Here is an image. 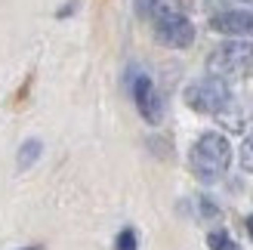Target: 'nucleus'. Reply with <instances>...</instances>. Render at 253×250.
I'll use <instances>...</instances> for the list:
<instances>
[{
    "mask_svg": "<svg viewBox=\"0 0 253 250\" xmlns=\"http://www.w3.org/2000/svg\"><path fill=\"white\" fill-rule=\"evenodd\" d=\"M188 164L192 173L201 182H216L232 164V145L225 136L219 133H204L201 139L192 145V155H188Z\"/></svg>",
    "mask_w": 253,
    "mask_h": 250,
    "instance_id": "obj_1",
    "label": "nucleus"
},
{
    "mask_svg": "<svg viewBox=\"0 0 253 250\" xmlns=\"http://www.w3.org/2000/svg\"><path fill=\"white\" fill-rule=\"evenodd\" d=\"M207 68L213 78H222V81H241L253 74V46L244 41H229L216 46L207 59Z\"/></svg>",
    "mask_w": 253,
    "mask_h": 250,
    "instance_id": "obj_2",
    "label": "nucleus"
},
{
    "mask_svg": "<svg viewBox=\"0 0 253 250\" xmlns=\"http://www.w3.org/2000/svg\"><path fill=\"white\" fill-rule=\"evenodd\" d=\"M229 99H232L229 83H225L222 78H213V74L204 78V81H195L185 90V105L195 108L198 115H219Z\"/></svg>",
    "mask_w": 253,
    "mask_h": 250,
    "instance_id": "obj_3",
    "label": "nucleus"
},
{
    "mask_svg": "<svg viewBox=\"0 0 253 250\" xmlns=\"http://www.w3.org/2000/svg\"><path fill=\"white\" fill-rule=\"evenodd\" d=\"M133 99H136L139 115H142L148 124H158L164 118V105H161V96L155 90V83H151V78L139 74V78L133 81Z\"/></svg>",
    "mask_w": 253,
    "mask_h": 250,
    "instance_id": "obj_4",
    "label": "nucleus"
},
{
    "mask_svg": "<svg viewBox=\"0 0 253 250\" xmlns=\"http://www.w3.org/2000/svg\"><path fill=\"white\" fill-rule=\"evenodd\" d=\"M158 41L170 49H185L188 43L195 41V25L188 22L185 16L182 19H173V22H161L158 25Z\"/></svg>",
    "mask_w": 253,
    "mask_h": 250,
    "instance_id": "obj_5",
    "label": "nucleus"
},
{
    "mask_svg": "<svg viewBox=\"0 0 253 250\" xmlns=\"http://www.w3.org/2000/svg\"><path fill=\"white\" fill-rule=\"evenodd\" d=\"M210 28L216 31V34H229V37H241V34H250L253 31V16L250 12H219L216 19L210 22Z\"/></svg>",
    "mask_w": 253,
    "mask_h": 250,
    "instance_id": "obj_6",
    "label": "nucleus"
},
{
    "mask_svg": "<svg viewBox=\"0 0 253 250\" xmlns=\"http://www.w3.org/2000/svg\"><path fill=\"white\" fill-rule=\"evenodd\" d=\"M148 12L158 25L161 22H173L185 16V3L182 0H148Z\"/></svg>",
    "mask_w": 253,
    "mask_h": 250,
    "instance_id": "obj_7",
    "label": "nucleus"
},
{
    "mask_svg": "<svg viewBox=\"0 0 253 250\" xmlns=\"http://www.w3.org/2000/svg\"><path fill=\"white\" fill-rule=\"evenodd\" d=\"M41 152H43V145L37 142V139H28L22 148H19V167H31L37 158H41Z\"/></svg>",
    "mask_w": 253,
    "mask_h": 250,
    "instance_id": "obj_8",
    "label": "nucleus"
},
{
    "mask_svg": "<svg viewBox=\"0 0 253 250\" xmlns=\"http://www.w3.org/2000/svg\"><path fill=\"white\" fill-rule=\"evenodd\" d=\"M207 247H210V250H241V247L235 244V238H232L229 232H210Z\"/></svg>",
    "mask_w": 253,
    "mask_h": 250,
    "instance_id": "obj_9",
    "label": "nucleus"
},
{
    "mask_svg": "<svg viewBox=\"0 0 253 250\" xmlns=\"http://www.w3.org/2000/svg\"><path fill=\"white\" fill-rule=\"evenodd\" d=\"M115 250H139L136 232H133V229H124V232L118 235V241H115Z\"/></svg>",
    "mask_w": 253,
    "mask_h": 250,
    "instance_id": "obj_10",
    "label": "nucleus"
},
{
    "mask_svg": "<svg viewBox=\"0 0 253 250\" xmlns=\"http://www.w3.org/2000/svg\"><path fill=\"white\" fill-rule=\"evenodd\" d=\"M241 167H244L247 173H253V133L241 142Z\"/></svg>",
    "mask_w": 253,
    "mask_h": 250,
    "instance_id": "obj_11",
    "label": "nucleus"
},
{
    "mask_svg": "<svg viewBox=\"0 0 253 250\" xmlns=\"http://www.w3.org/2000/svg\"><path fill=\"white\" fill-rule=\"evenodd\" d=\"M247 232H250V238H253V216L247 219Z\"/></svg>",
    "mask_w": 253,
    "mask_h": 250,
    "instance_id": "obj_12",
    "label": "nucleus"
},
{
    "mask_svg": "<svg viewBox=\"0 0 253 250\" xmlns=\"http://www.w3.org/2000/svg\"><path fill=\"white\" fill-rule=\"evenodd\" d=\"M25 250H43V247H25Z\"/></svg>",
    "mask_w": 253,
    "mask_h": 250,
    "instance_id": "obj_13",
    "label": "nucleus"
},
{
    "mask_svg": "<svg viewBox=\"0 0 253 250\" xmlns=\"http://www.w3.org/2000/svg\"><path fill=\"white\" fill-rule=\"evenodd\" d=\"M244 3H253V0H244Z\"/></svg>",
    "mask_w": 253,
    "mask_h": 250,
    "instance_id": "obj_14",
    "label": "nucleus"
}]
</instances>
